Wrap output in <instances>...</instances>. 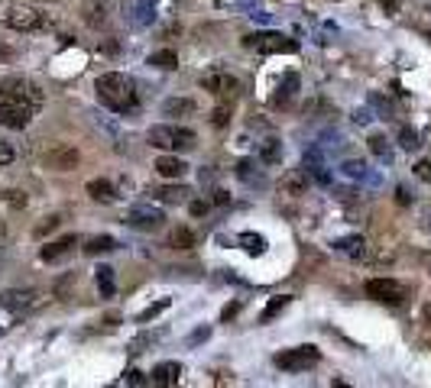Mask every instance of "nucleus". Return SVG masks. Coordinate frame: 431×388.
<instances>
[{
  "instance_id": "nucleus-18",
  "label": "nucleus",
  "mask_w": 431,
  "mask_h": 388,
  "mask_svg": "<svg viewBox=\"0 0 431 388\" xmlns=\"http://www.w3.org/2000/svg\"><path fill=\"white\" fill-rule=\"evenodd\" d=\"M260 162L263 165H279V162H282V143H279L276 136L260 143Z\"/></svg>"
},
{
  "instance_id": "nucleus-19",
  "label": "nucleus",
  "mask_w": 431,
  "mask_h": 388,
  "mask_svg": "<svg viewBox=\"0 0 431 388\" xmlns=\"http://www.w3.org/2000/svg\"><path fill=\"white\" fill-rule=\"evenodd\" d=\"M94 282H98L100 298H114L117 282H114V269H110V266H100V269H94Z\"/></svg>"
},
{
  "instance_id": "nucleus-41",
  "label": "nucleus",
  "mask_w": 431,
  "mask_h": 388,
  "mask_svg": "<svg viewBox=\"0 0 431 388\" xmlns=\"http://www.w3.org/2000/svg\"><path fill=\"white\" fill-rule=\"evenodd\" d=\"M237 311H240V305H237V301H234V305H227V307H224V311H221V320H231Z\"/></svg>"
},
{
  "instance_id": "nucleus-25",
  "label": "nucleus",
  "mask_w": 431,
  "mask_h": 388,
  "mask_svg": "<svg viewBox=\"0 0 431 388\" xmlns=\"http://www.w3.org/2000/svg\"><path fill=\"white\" fill-rule=\"evenodd\" d=\"M234 172H237V178H243L246 184H263V182H266V178L256 172V162H253V159L237 162V168H234Z\"/></svg>"
},
{
  "instance_id": "nucleus-9",
  "label": "nucleus",
  "mask_w": 431,
  "mask_h": 388,
  "mask_svg": "<svg viewBox=\"0 0 431 388\" xmlns=\"http://www.w3.org/2000/svg\"><path fill=\"white\" fill-rule=\"evenodd\" d=\"M42 305V295L36 288H10L0 295V307L20 314V311H33V307Z\"/></svg>"
},
{
  "instance_id": "nucleus-21",
  "label": "nucleus",
  "mask_w": 431,
  "mask_h": 388,
  "mask_svg": "<svg viewBox=\"0 0 431 388\" xmlns=\"http://www.w3.org/2000/svg\"><path fill=\"white\" fill-rule=\"evenodd\" d=\"M162 114H166V117H188V114H195V100H188V98H169L166 104H162Z\"/></svg>"
},
{
  "instance_id": "nucleus-26",
  "label": "nucleus",
  "mask_w": 431,
  "mask_h": 388,
  "mask_svg": "<svg viewBox=\"0 0 431 388\" xmlns=\"http://www.w3.org/2000/svg\"><path fill=\"white\" fill-rule=\"evenodd\" d=\"M149 65H156L162 71H172V69H178V55L172 49H159V52L149 55Z\"/></svg>"
},
{
  "instance_id": "nucleus-22",
  "label": "nucleus",
  "mask_w": 431,
  "mask_h": 388,
  "mask_svg": "<svg viewBox=\"0 0 431 388\" xmlns=\"http://www.w3.org/2000/svg\"><path fill=\"white\" fill-rule=\"evenodd\" d=\"M104 20H108V0H88L85 4V23L100 26Z\"/></svg>"
},
{
  "instance_id": "nucleus-17",
  "label": "nucleus",
  "mask_w": 431,
  "mask_h": 388,
  "mask_svg": "<svg viewBox=\"0 0 431 388\" xmlns=\"http://www.w3.org/2000/svg\"><path fill=\"white\" fill-rule=\"evenodd\" d=\"M88 194H91L94 201H100V204H114V201H117L114 184L104 182V178H94V182H88Z\"/></svg>"
},
{
  "instance_id": "nucleus-8",
  "label": "nucleus",
  "mask_w": 431,
  "mask_h": 388,
  "mask_svg": "<svg viewBox=\"0 0 431 388\" xmlns=\"http://www.w3.org/2000/svg\"><path fill=\"white\" fill-rule=\"evenodd\" d=\"M363 291H367V298L383 301V305H399L402 298H406V288H402L396 278H369V282L363 285Z\"/></svg>"
},
{
  "instance_id": "nucleus-38",
  "label": "nucleus",
  "mask_w": 431,
  "mask_h": 388,
  "mask_svg": "<svg viewBox=\"0 0 431 388\" xmlns=\"http://www.w3.org/2000/svg\"><path fill=\"white\" fill-rule=\"evenodd\" d=\"M415 175L422 178V182H431V162H428V159L415 162Z\"/></svg>"
},
{
  "instance_id": "nucleus-24",
  "label": "nucleus",
  "mask_w": 431,
  "mask_h": 388,
  "mask_svg": "<svg viewBox=\"0 0 431 388\" xmlns=\"http://www.w3.org/2000/svg\"><path fill=\"white\" fill-rule=\"evenodd\" d=\"M240 246H243L246 256H263V252H266V236H260V233H240Z\"/></svg>"
},
{
  "instance_id": "nucleus-16",
  "label": "nucleus",
  "mask_w": 431,
  "mask_h": 388,
  "mask_svg": "<svg viewBox=\"0 0 431 388\" xmlns=\"http://www.w3.org/2000/svg\"><path fill=\"white\" fill-rule=\"evenodd\" d=\"M156 172L162 178H182L188 172V165L182 159H176V155H162V159H156Z\"/></svg>"
},
{
  "instance_id": "nucleus-48",
  "label": "nucleus",
  "mask_w": 431,
  "mask_h": 388,
  "mask_svg": "<svg viewBox=\"0 0 431 388\" xmlns=\"http://www.w3.org/2000/svg\"><path fill=\"white\" fill-rule=\"evenodd\" d=\"M399 4H402V0H383V10H389V13H393V10H399Z\"/></svg>"
},
{
  "instance_id": "nucleus-7",
  "label": "nucleus",
  "mask_w": 431,
  "mask_h": 388,
  "mask_svg": "<svg viewBox=\"0 0 431 388\" xmlns=\"http://www.w3.org/2000/svg\"><path fill=\"white\" fill-rule=\"evenodd\" d=\"M162 221H166V213L159 211V207H149V204H137L127 211V217H123V223L133 230H143V233H149V230H159Z\"/></svg>"
},
{
  "instance_id": "nucleus-30",
  "label": "nucleus",
  "mask_w": 431,
  "mask_h": 388,
  "mask_svg": "<svg viewBox=\"0 0 431 388\" xmlns=\"http://www.w3.org/2000/svg\"><path fill=\"white\" fill-rule=\"evenodd\" d=\"M369 153H373V155H379V159H386V162L393 159V149H389V139H386V136H379V133H377V136H369Z\"/></svg>"
},
{
  "instance_id": "nucleus-2",
  "label": "nucleus",
  "mask_w": 431,
  "mask_h": 388,
  "mask_svg": "<svg viewBox=\"0 0 431 388\" xmlns=\"http://www.w3.org/2000/svg\"><path fill=\"white\" fill-rule=\"evenodd\" d=\"M94 91H98V100L104 107H110L114 114H130L139 107V91L137 81L130 75H120V71H108L94 81Z\"/></svg>"
},
{
  "instance_id": "nucleus-10",
  "label": "nucleus",
  "mask_w": 431,
  "mask_h": 388,
  "mask_svg": "<svg viewBox=\"0 0 431 388\" xmlns=\"http://www.w3.org/2000/svg\"><path fill=\"white\" fill-rule=\"evenodd\" d=\"M127 20H130L137 30H146L156 20V0H130L127 4Z\"/></svg>"
},
{
  "instance_id": "nucleus-14",
  "label": "nucleus",
  "mask_w": 431,
  "mask_h": 388,
  "mask_svg": "<svg viewBox=\"0 0 431 388\" xmlns=\"http://www.w3.org/2000/svg\"><path fill=\"white\" fill-rule=\"evenodd\" d=\"M149 194H153L159 204H182V201H188L192 191L185 188V184H166V188H153Z\"/></svg>"
},
{
  "instance_id": "nucleus-15",
  "label": "nucleus",
  "mask_w": 431,
  "mask_h": 388,
  "mask_svg": "<svg viewBox=\"0 0 431 388\" xmlns=\"http://www.w3.org/2000/svg\"><path fill=\"white\" fill-rule=\"evenodd\" d=\"M282 191L292 194V198H301L308 191V168H292V172L282 178Z\"/></svg>"
},
{
  "instance_id": "nucleus-42",
  "label": "nucleus",
  "mask_w": 431,
  "mask_h": 388,
  "mask_svg": "<svg viewBox=\"0 0 431 388\" xmlns=\"http://www.w3.org/2000/svg\"><path fill=\"white\" fill-rule=\"evenodd\" d=\"M369 120H373V114H369L367 107H363V110H357V114H354V123H369Z\"/></svg>"
},
{
  "instance_id": "nucleus-29",
  "label": "nucleus",
  "mask_w": 431,
  "mask_h": 388,
  "mask_svg": "<svg viewBox=\"0 0 431 388\" xmlns=\"http://www.w3.org/2000/svg\"><path fill=\"white\" fill-rule=\"evenodd\" d=\"M340 172H344L347 178L360 182V178H367V162H360V159H347V162H340Z\"/></svg>"
},
{
  "instance_id": "nucleus-4",
  "label": "nucleus",
  "mask_w": 431,
  "mask_h": 388,
  "mask_svg": "<svg viewBox=\"0 0 431 388\" xmlns=\"http://www.w3.org/2000/svg\"><path fill=\"white\" fill-rule=\"evenodd\" d=\"M243 46L263 55H292L299 52V39H289L282 33H253V36H243Z\"/></svg>"
},
{
  "instance_id": "nucleus-43",
  "label": "nucleus",
  "mask_w": 431,
  "mask_h": 388,
  "mask_svg": "<svg viewBox=\"0 0 431 388\" xmlns=\"http://www.w3.org/2000/svg\"><path fill=\"white\" fill-rule=\"evenodd\" d=\"M396 201H399V204L406 207V204H412V194H408L406 188H399V191H396Z\"/></svg>"
},
{
  "instance_id": "nucleus-1",
  "label": "nucleus",
  "mask_w": 431,
  "mask_h": 388,
  "mask_svg": "<svg viewBox=\"0 0 431 388\" xmlns=\"http://www.w3.org/2000/svg\"><path fill=\"white\" fill-rule=\"evenodd\" d=\"M39 104H42L39 84H33L30 78H7L0 88V123L10 129L30 127Z\"/></svg>"
},
{
  "instance_id": "nucleus-28",
  "label": "nucleus",
  "mask_w": 431,
  "mask_h": 388,
  "mask_svg": "<svg viewBox=\"0 0 431 388\" xmlns=\"http://www.w3.org/2000/svg\"><path fill=\"white\" fill-rule=\"evenodd\" d=\"M169 243L176 246V249H192V246H195V233L188 227H176V230H172V236H169Z\"/></svg>"
},
{
  "instance_id": "nucleus-27",
  "label": "nucleus",
  "mask_w": 431,
  "mask_h": 388,
  "mask_svg": "<svg viewBox=\"0 0 431 388\" xmlns=\"http://www.w3.org/2000/svg\"><path fill=\"white\" fill-rule=\"evenodd\" d=\"M110 249H117V240H114V236H94V240H88V246H85L88 256H98V252H110Z\"/></svg>"
},
{
  "instance_id": "nucleus-11",
  "label": "nucleus",
  "mask_w": 431,
  "mask_h": 388,
  "mask_svg": "<svg viewBox=\"0 0 431 388\" xmlns=\"http://www.w3.org/2000/svg\"><path fill=\"white\" fill-rule=\"evenodd\" d=\"M201 88L211 94H234L237 91V78L231 75V71H208V75L201 78Z\"/></svg>"
},
{
  "instance_id": "nucleus-40",
  "label": "nucleus",
  "mask_w": 431,
  "mask_h": 388,
  "mask_svg": "<svg viewBox=\"0 0 431 388\" xmlns=\"http://www.w3.org/2000/svg\"><path fill=\"white\" fill-rule=\"evenodd\" d=\"M55 227H59V217L52 213V217H46V221L36 227V236H46V230H55Z\"/></svg>"
},
{
  "instance_id": "nucleus-12",
  "label": "nucleus",
  "mask_w": 431,
  "mask_h": 388,
  "mask_svg": "<svg viewBox=\"0 0 431 388\" xmlns=\"http://www.w3.org/2000/svg\"><path fill=\"white\" fill-rule=\"evenodd\" d=\"M75 246H78L75 236H62V240H55V243L42 246V249H39V256H42V262H59V259H65L71 249H75Z\"/></svg>"
},
{
  "instance_id": "nucleus-3",
  "label": "nucleus",
  "mask_w": 431,
  "mask_h": 388,
  "mask_svg": "<svg viewBox=\"0 0 431 388\" xmlns=\"http://www.w3.org/2000/svg\"><path fill=\"white\" fill-rule=\"evenodd\" d=\"M149 143L156 149H166V153H178V149H195L198 136H195V129L188 127H176V123H159V127L149 129Z\"/></svg>"
},
{
  "instance_id": "nucleus-47",
  "label": "nucleus",
  "mask_w": 431,
  "mask_h": 388,
  "mask_svg": "<svg viewBox=\"0 0 431 388\" xmlns=\"http://www.w3.org/2000/svg\"><path fill=\"white\" fill-rule=\"evenodd\" d=\"M256 20V23H270V13H263V10H256V13H250Z\"/></svg>"
},
{
  "instance_id": "nucleus-49",
  "label": "nucleus",
  "mask_w": 431,
  "mask_h": 388,
  "mask_svg": "<svg viewBox=\"0 0 431 388\" xmlns=\"http://www.w3.org/2000/svg\"><path fill=\"white\" fill-rule=\"evenodd\" d=\"M4 240H7V223L0 221V243H4Z\"/></svg>"
},
{
  "instance_id": "nucleus-31",
  "label": "nucleus",
  "mask_w": 431,
  "mask_h": 388,
  "mask_svg": "<svg viewBox=\"0 0 431 388\" xmlns=\"http://www.w3.org/2000/svg\"><path fill=\"white\" fill-rule=\"evenodd\" d=\"M289 301H292L289 295H276V298H270V305H266V311H263V320H272L276 314H282L285 307H289Z\"/></svg>"
},
{
  "instance_id": "nucleus-5",
  "label": "nucleus",
  "mask_w": 431,
  "mask_h": 388,
  "mask_svg": "<svg viewBox=\"0 0 431 388\" xmlns=\"http://www.w3.org/2000/svg\"><path fill=\"white\" fill-rule=\"evenodd\" d=\"M318 359H321V353L315 346H295V350L276 353V365L282 372H305L308 365H315Z\"/></svg>"
},
{
  "instance_id": "nucleus-44",
  "label": "nucleus",
  "mask_w": 431,
  "mask_h": 388,
  "mask_svg": "<svg viewBox=\"0 0 431 388\" xmlns=\"http://www.w3.org/2000/svg\"><path fill=\"white\" fill-rule=\"evenodd\" d=\"M192 213H195V217L208 213V204H205V201H192Z\"/></svg>"
},
{
  "instance_id": "nucleus-20",
  "label": "nucleus",
  "mask_w": 431,
  "mask_h": 388,
  "mask_svg": "<svg viewBox=\"0 0 431 388\" xmlns=\"http://www.w3.org/2000/svg\"><path fill=\"white\" fill-rule=\"evenodd\" d=\"M334 249L344 252V256H350V259H360L363 252H367V240H363V236H344V240L334 243Z\"/></svg>"
},
{
  "instance_id": "nucleus-32",
  "label": "nucleus",
  "mask_w": 431,
  "mask_h": 388,
  "mask_svg": "<svg viewBox=\"0 0 431 388\" xmlns=\"http://www.w3.org/2000/svg\"><path fill=\"white\" fill-rule=\"evenodd\" d=\"M295 88H299V75H295V71H289V75L282 78V88H279V94H276V104H279V100H289V98H292Z\"/></svg>"
},
{
  "instance_id": "nucleus-34",
  "label": "nucleus",
  "mask_w": 431,
  "mask_h": 388,
  "mask_svg": "<svg viewBox=\"0 0 431 388\" xmlns=\"http://www.w3.org/2000/svg\"><path fill=\"white\" fill-rule=\"evenodd\" d=\"M166 307H169V298H162V301H156V305H149L146 307V311H143V314H139V324H146V320H153L156 317V314H162V311H166Z\"/></svg>"
},
{
  "instance_id": "nucleus-45",
  "label": "nucleus",
  "mask_w": 431,
  "mask_h": 388,
  "mask_svg": "<svg viewBox=\"0 0 431 388\" xmlns=\"http://www.w3.org/2000/svg\"><path fill=\"white\" fill-rule=\"evenodd\" d=\"M208 336H211V330H208V327H201V330H195V334H192V343H198V340H208Z\"/></svg>"
},
{
  "instance_id": "nucleus-35",
  "label": "nucleus",
  "mask_w": 431,
  "mask_h": 388,
  "mask_svg": "<svg viewBox=\"0 0 431 388\" xmlns=\"http://www.w3.org/2000/svg\"><path fill=\"white\" fill-rule=\"evenodd\" d=\"M211 123H214V127H227V123H231V107H227V104L214 107V117H211Z\"/></svg>"
},
{
  "instance_id": "nucleus-13",
  "label": "nucleus",
  "mask_w": 431,
  "mask_h": 388,
  "mask_svg": "<svg viewBox=\"0 0 431 388\" xmlns=\"http://www.w3.org/2000/svg\"><path fill=\"white\" fill-rule=\"evenodd\" d=\"M178 379H182V365L178 363H159L153 369V375H149V382L153 385H178Z\"/></svg>"
},
{
  "instance_id": "nucleus-23",
  "label": "nucleus",
  "mask_w": 431,
  "mask_h": 388,
  "mask_svg": "<svg viewBox=\"0 0 431 388\" xmlns=\"http://www.w3.org/2000/svg\"><path fill=\"white\" fill-rule=\"evenodd\" d=\"M49 165H55L59 172H69L78 165V153L75 149H55V153H49Z\"/></svg>"
},
{
  "instance_id": "nucleus-33",
  "label": "nucleus",
  "mask_w": 431,
  "mask_h": 388,
  "mask_svg": "<svg viewBox=\"0 0 431 388\" xmlns=\"http://www.w3.org/2000/svg\"><path fill=\"white\" fill-rule=\"evenodd\" d=\"M399 146L402 149H408V153H412V149H418V133L412 127H402L399 129Z\"/></svg>"
},
{
  "instance_id": "nucleus-39",
  "label": "nucleus",
  "mask_w": 431,
  "mask_h": 388,
  "mask_svg": "<svg viewBox=\"0 0 431 388\" xmlns=\"http://www.w3.org/2000/svg\"><path fill=\"white\" fill-rule=\"evenodd\" d=\"M7 204L10 207H26V194L23 191H7Z\"/></svg>"
},
{
  "instance_id": "nucleus-46",
  "label": "nucleus",
  "mask_w": 431,
  "mask_h": 388,
  "mask_svg": "<svg viewBox=\"0 0 431 388\" xmlns=\"http://www.w3.org/2000/svg\"><path fill=\"white\" fill-rule=\"evenodd\" d=\"M231 201V194L227 191H214V204H227Z\"/></svg>"
},
{
  "instance_id": "nucleus-37",
  "label": "nucleus",
  "mask_w": 431,
  "mask_h": 388,
  "mask_svg": "<svg viewBox=\"0 0 431 388\" xmlns=\"http://www.w3.org/2000/svg\"><path fill=\"white\" fill-rule=\"evenodd\" d=\"M123 382H127V385H146V375H143V372H139V369H130V372H127V375H123Z\"/></svg>"
},
{
  "instance_id": "nucleus-36",
  "label": "nucleus",
  "mask_w": 431,
  "mask_h": 388,
  "mask_svg": "<svg viewBox=\"0 0 431 388\" xmlns=\"http://www.w3.org/2000/svg\"><path fill=\"white\" fill-rule=\"evenodd\" d=\"M16 159V149L7 143V139H0V165H10Z\"/></svg>"
},
{
  "instance_id": "nucleus-50",
  "label": "nucleus",
  "mask_w": 431,
  "mask_h": 388,
  "mask_svg": "<svg viewBox=\"0 0 431 388\" xmlns=\"http://www.w3.org/2000/svg\"><path fill=\"white\" fill-rule=\"evenodd\" d=\"M428 39H431V33H428Z\"/></svg>"
},
{
  "instance_id": "nucleus-6",
  "label": "nucleus",
  "mask_w": 431,
  "mask_h": 388,
  "mask_svg": "<svg viewBox=\"0 0 431 388\" xmlns=\"http://www.w3.org/2000/svg\"><path fill=\"white\" fill-rule=\"evenodd\" d=\"M4 20H7V26H10V30H16V33H36V30H42V26H46V16L39 13V10L20 7V4H16V7H10Z\"/></svg>"
}]
</instances>
